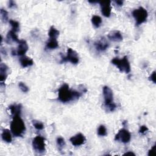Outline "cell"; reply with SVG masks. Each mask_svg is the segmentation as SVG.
<instances>
[{
  "label": "cell",
  "instance_id": "cell-1",
  "mask_svg": "<svg viewBox=\"0 0 156 156\" xmlns=\"http://www.w3.org/2000/svg\"><path fill=\"white\" fill-rule=\"evenodd\" d=\"M81 96L80 92L71 90L67 84H63L58 91V98L62 103H68L71 100H77Z\"/></svg>",
  "mask_w": 156,
  "mask_h": 156
},
{
  "label": "cell",
  "instance_id": "cell-2",
  "mask_svg": "<svg viewBox=\"0 0 156 156\" xmlns=\"http://www.w3.org/2000/svg\"><path fill=\"white\" fill-rule=\"evenodd\" d=\"M10 130L16 136H22L26 130L25 124L20 115H14L10 123Z\"/></svg>",
  "mask_w": 156,
  "mask_h": 156
},
{
  "label": "cell",
  "instance_id": "cell-3",
  "mask_svg": "<svg viewBox=\"0 0 156 156\" xmlns=\"http://www.w3.org/2000/svg\"><path fill=\"white\" fill-rule=\"evenodd\" d=\"M112 63L121 72H124L126 73L130 72V65L127 56H124L123 58H119L118 57L113 58L112 60Z\"/></svg>",
  "mask_w": 156,
  "mask_h": 156
},
{
  "label": "cell",
  "instance_id": "cell-4",
  "mask_svg": "<svg viewBox=\"0 0 156 156\" xmlns=\"http://www.w3.org/2000/svg\"><path fill=\"white\" fill-rule=\"evenodd\" d=\"M132 15L135 20V23L136 26H139L145 23L148 16V11L143 7L135 9L132 12Z\"/></svg>",
  "mask_w": 156,
  "mask_h": 156
},
{
  "label": "cell",
  "instance_id": "cell-5",
  "mask_svg": "<svg viewBox=\"0 0 156 156\" xmlns=\"http://www.w3.org/2000/svg\"><path fill=\"white\" fill-rule=\"evenodd\" d=\"M32 146L36 152L38 153L44 152L45 151V142L44 138L40 135L35 136L32 141Z\"/></svg>",
  "mask_w": 156,
  "mask_h": 156
},
{
  "label": "cell",
  "instance_id": "cell-6",
  "mask_svg": "<svg viewBox=\"0 0 156 156\" xmlns=\"http://www.w3.org/2000/svg\"><path fill=\"white\" fill-rule=\"evenodd\" d=\"M80 61V58L77 53L73 49L68 48L67 50V55L62 57L61 62H70L73 64H77Z\"/></svg>",
  "mask_w": 156,
  "mask_h": 156
},
{
  "label": "cell",
  "instance_id": "cell-7",
  "mask_svg": "<svg viewBox=\"0 0 156 156\" xmlns=\"http://www.w3.org/2000/svg\"><path fill=\"white\" fill-rule=\"evenodd\" d=\"M131 139L130 133L126 129H122L115 135V140L120 141L123 143H129Z\"/></svg>",
  "mask_w": 156,
  "mask_h": 156
},
{
  "label": "cell",
  "instance_id": "cell-8",
  "mask_svg": "<svg viewBox=\"0 0 156 156\" xmlns=\"http://www.w3.org/2000/svg\"><path fill=\"white\" fill-rule=\"evenodd\" d=\"M103 95L104 98L105 106L110 104L113 103V94L112 90L107 86L103 87Z\"/></svg>",
  "mask_w": 156,
  "mask_h": 156
},
{
  "label": "cell",
  "instance_id": "cell-9",
  "mask_svg": "<svg viewBox=\"0 0 156 156\" xmlns=\"http://www.w3.org/2000/svg\"><path fill=\"white\" fill-rule=\"evenodd\" d=\"M85 136L82 134H77L70 138L71 144L75 146H79L83 145L86 142Z\"/></svg>",
  "mask_w": 156,
  "mask_h": 156
},
{
  "label": "cell",
  "instance_id": "cell-10",
  "mask_svg": "<svg viewBox=\"0 0 156 156\" xmlns=\"http://www.w3.org/2000/svg\"><path fill=\"white\" fill-rule=\"evenodd\" d=\"M100 4L103 15L106 17H109L111 14V2H100Z\"/></svg>",
  "mask_w": 156,
  "mask_h": 156
},
{
  "label": "cell",
  "instance_id": "cell-11",
  "mask_svg": "<svg viewBox=\"0 0 156 156\" xmlns=\"http://www.w3.org/2000/svg\"><path fill=\"white\" fill-rule=\"evenodd\" d=\"M109 40L115 42H119L123 40V36L121 32L118 31H112L110 32L107 35Z\"/></svg>",
  "mask_w": 156,
  "mask_h": 156
},
{
  "label": "cell",
  "instance_id": "cell-12",
  "mask_svg": "<svg viewBox=\"0 0 156 156\" xmlns=\"http://www.w3.org/2000/svg\"><path fill=\"white\" fill-rule=\"evenodd\" d=\"M94 46H95L96 49L98 51H104L109 48V44L107 42V41L106 40V39L103 37V38H101L100 40L94 43Z\"/></svg>",
  "mask_w": 156,
  "mask_h": 156
},
{
  "label": "cell",
  "instance_id": "cell-13",
  "mask_svg": "<svg viewBox=\"0 0 156 156\" xmlns=\"http://www.w3.org/2000/svg\"><path fill=\"white\" fill-rule=\"evenodd\" d=\"M18 46L16 50V55L18 56H24L28 50V45L26 42L24 40H20L18 43Z\"/></svg>",
  "mask_w": 156,
  "mask_h": 156
},
{
  "label": "cell",
  "instance_id": "cell-14",
  "mask_svg": "<svg viewBox=\"0 0 156 156\" xmlns=\"http://www.w3.org/2000/svg\"><path fill=\"white\" fill-rule=\"evenodd\" d=\"M9 67L4 63H2L0 65V81L1 82L4 81L8 77V71Z\"/></svg>",
  "mask_w": 156,
  "mask_h": 156
},
{
  "label": "cell",
  "instance_id": "cell-15",
  "mask_svg": "<svg viewBox=\"0 0 156 156\" xmlns=\"http://www.w3.org/2000/svg\"><path fill=\"white\" fill-rule=\"evenodd\" d=\"M6 41L9 44H10L12 42L19 43L20 41V40H19L18 39V38L16 34V32L13 31L12 30H11L8 32V34L7 35Z\"/></svg>",
  "mask_w": 156,
  "mask_h": 156
},
{
  "label": "cell",
  "instance_id": "cell-16",
  "mask_svg": "<svg viewBox=\"0 0 156 156\" xmlns=\"http://www.w3.org/2000/svg\"><path fill=\"white\" fill-rule=\"evenodd\" d=\"M20 62L21 65L23 68H26L29 66H31L34 64V62L32 58L27 57V56H23L20 58Z\"/></svg>",
  "mask_w": 156,
  "mask_h": 156
},
{
  "label": "cell",
  "instance_id": "cell-17",
  "mask_svg": "<svg viewBox=\"0 0 156 156\" xmlns=\"http://www.w3.org/2000/svg\"><path fill=\"white\" fill-rule=\"evenodd\" d=\"M22 106L21 104H14L9 106V110L11 113L14 116L16 115H20Z\"/></svg>",
  "mask_w": 156,
  "mask_h": 156
},
{
  "label": "cell",
  "instance_id": "cell-18",
  "mask_svg": "<svg viewBox=\"0 0 156 156\" xmlns=\"http://www.w3.org/2000/svg\"><path fill=\"white\" fill-rule=\"evenodd\" d=\"M2 136L3 140L7 143H10L12 140V137L10 131L8 129L3 130V133L2 134Z\"/></svg>",
  "mask_w": 156,
  "mask_h": 156
},
{
  "label": "cell",
  "instance_id": "cell-19",
  "mask_svg": "<svg viewBox=\"0 0 156 156\" xmlns=\"http://www.w3.org/2000/svg\"><path fill=\"white\" fill-rule=\"evenodd\" d=\"M58 46V42L55 38H50V40L46 43V48L50 50L56 49Z\"/></svg>",
  "mask_w": 156,
  "mask_h": 156
},
{
  "label": "cell",
  "instance_id": "cell-20",
  "mask_svg": "<svg viewBox=\"0 0 156 156\" xmlns=\"http://www.w3.org/2000/svg\"><path fill=\"white\" fill-rule=\"evenodd\" d=\"M92 23L95 28H98L101 26L102 23V19L100 16L94 15L92 18Z\"/></svg>",
  "mask_w": 156,
  "mask_h": 156
},
{
  "label": "cell",
  "instance_id": "cell-21",
  "mask_svg": "<svg viewBox=\"0 0 156 156\" xmlns=\"http://www.w3.org/2000/svg\"><path fill=\"white\" fill-rule=\"evenodd\" d=\"M59 31H58L54 26H51L48 35L50 38H55L56 39L57 37L59 35Z\"/></svg>",
  "mask_w": 156,
  "mask_h": 156
},
{
  "label": "cell",
  "instance_id": "cell-22",
  "mask_svg": "<svg viewBox=\"0 0 156 156\" xmlns=\"http://www.w3.org/2000/svg\"><path fill=\"white\" fill-rule=\"evenodd\" d=\"M9 23L12 26V30L15 32L19 31L20 30V24L18 22L13 20H9Z\"/></svg>",
  "mask_w": 156,
  "mask_h": 156
},
{
  "label": "cell",
  "instance_id": "cell-23",
  "mask_svg": "<svg viewBox=\"0 0 156 156\" xmlns=\"http://www.w3.org/2000/svg\"><path fill=\"white\" fill-rule=\"evenodd\" d=\"M98 134L100 136H104L107 135V129L104 125H101L98 129Z\"/></svg>",
  "mask_w": 156,
  "mask_h": 156
},
{
  "label": "cell",
  "instance_id": "cell-24",
  "mask_svg": "<svg viewBox=\"0 0 156 156\" xmlns=\"http://www.w3.org/2000/svg\"><path fill=\"white\" fill-rule=\"evenodd\" d=\"M32 124H33V126H34V128L37 130H42L44 128V124L40 122H38L37 120H33Z\"/></svg>",
  "mask_w": 156,
  "mask_h": 156
},
{
  "label": "cell",
  "instance_id": "cell-25",
  "mask_svg": "<svg viewBox=\"0 0 156 156\" xmlns=\"http://www.w3.org/2000/svg\"><path fill=\"white\" fill-rule=\"evenodd\" d=\"M57 144L58 145V146L59 147L60 149H62L65 145V142L64 138L61 137V136H59L57 139Z\"/></svg>",
  "mask_w": 156,
  "mask_h": 156
},
{
  "label": "cell",
  "instance_id": "cell-26",
  "mask_svg": "<svg viewBox=\"0 0 156 156\" xmlns=\"http://www.w3.org/2000/svg\"><path fill=\"white\" fill-rule=\"evenodd\" d=\"M0 13H1L2 20L4 22H6L8 20V12L6 10L1 9V10H0Z\"/></svg>",
  "mask_w": 156,
  "mask_h": 156
},
{
  "label": "cell",
  "instance_id": "cell-27",
  "mask_svg": "<svg viewBox=\"0 0 156 156\" xmlns=\"http://www.w3.org/2000/svg\"><path fill=\"white\" fill-rule=\"evenodd\" d=\"M18 86L20 87V88L22 90V91L24 93H27L29 92V88L23 82H19L18 84Z\"/></svg>",
  "mask_w": 156,
  "mask_h": 156
},
{
  "label": "cell",
  "instance_id": "cell-28",
  "mask_svg": "<svg viewBox=\"0 0 156 156\" xmlns=\"http://www.w3.org/2000/svg\"><path fill=\"white\" fill-rule=\"evenodd\" d=\"M105 107L106 108V109L108 110V111H110V112H113L115 110V109H116V104L113 103L110 104H109V105H107V106H105Z\"/></svg>",
  "mask_w": 156,
  "mask_h": 156
},
{
  "label": "cell",
  "instance_id": "cell-29",
  "mask_svg": "<svg viewBox=\"0 0 156 156\" xmlns=\"http://www.w3.org/2000/svg\"><path fill=\"white\" fill-rule=\"evenodd\" d=\"M148 130V128H147V126H142L140 128L139 133L142 134H144L146 132H147Z\"/></svg>",
  "mask_w": 156,
  "mask_h": 156
},
{
  "label": "cell",
  "instance_id": "cell-30",
  "mask_svg": "<svg viewBox=\"0 0 156 156\" xmlns=\"http://www.w3.org/2000/svg\"><path fill=\"white\" fill-rule=\"evenodd\" d=\"M149 80L153 82L154 84L156 82V78H155V71H153L151 75L149 77Z\"/></svg>",
  "mask_w": 156,
  "mask_h": 156
},
{
  "label": "cell",
  "instance_id": "cell-31",
  "mask_svg": "<svg viewBox=\"0 0 156 156\" xmlns=\"http://www.w3.org/2000/svg\"><path fill=\"white\" fill-rule=\"evenodd\" d=\"M155 145L153 146V147L151 148V149L149 150V151L148 152V155L151 156V155H154L155 154Z\"/></svg>",
  "mask_w": 156,
  "mask_h": 156
},
{
  "label": "cell",
  "instance_id": "cell-32",
  "mask_svg": "<svg viewBox=\"0 0 156 156\" xmlns=\"http://www.w3.org/2000/svg\"><path fill=\"white\" fill-rule=\"evenodd\" d=\"M15 5H16L14 1H10L9 2V8H12V7L15 6Z\"/></svg>",
  "mask_w": 156,
  "mask_h": 156
},
{
  "label": "cell",
  "instance_id": "cell-33",
  "mask_svg": "<svg viewBox=\"0 0 156 156\" xmlns=\"http://www.w3.org/2000/svg\"><path fill=\"white\" fill-rule=\"evenodd\" d=\"M115 3L117 5L119 6H123V2H122V1H115Z\"/></svg>",
  "mask_w": 156,
  "mask_h": 156
},
{
  "label": "cell",
  "instance_id": "cell-34",
  "mask_svg": "<svg viewBox=\"0 0 156 156\" xmlns=\"http://www.w3.org/2000/svg\"><path fill=\"white\" fill-rule=\"evenodd\" d=\"M135 155V154L134 152H126V153H125V154H124V155Z\"/></svg>",
  "mask_w": 156,
  "mask_h": 156
}]
</instances>
